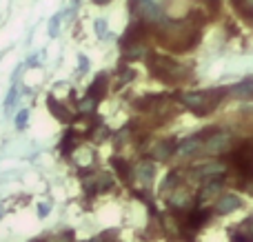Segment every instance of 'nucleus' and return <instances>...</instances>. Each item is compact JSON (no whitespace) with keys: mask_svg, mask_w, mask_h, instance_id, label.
I'll use <instances>...</instances> for the list:
<instances>
[{"mask_svg":"<svg viewBox=\"0 0 253 242\" xmlns=\"http://www.w3.org/2000/svg\"><path fill=\"white\" fill-rule=\"evenodd\" d=\"M160 42L173 51H189L198 44L200 38V25L191 20H165L158 29Z\"/></svg>","mask_w":253,"mask_h":242,"instance_id":"f257e3e1","label":"nucleus"},{"mask_svg":"<svg viewBox=\"0 0 253 242\" xmlns=\"http://www.w3.org/2000/svg\"><path fill=\"white\" fill-rule=\"evenodd\" d=\"M227 89H215V91H187V93H178V100L184 107L193 111L198 116H207L218 107V102L222 100Z\"/></svg>","mask_w":253,"mask_h":242,"instance_id":"f03ea898","label":"nucleus"},{"mask_svg":"<svg viewBox=\"0 0 253 242\" xmlns=\"http://www.w3.org/2000/svg\"><path fill=\"white\" fill-rule=\"evenodd\" d=\"M149 71H151L158 80L169 82V84H175L187 78V69H184V67H180L178 62L167 56H158V53L149 56Z\"/></svg>","mask_w":253,"mask_h":242,"instance_id":"7ed1b4c3","label":"nucleus"},{"mask_svg":"<svg viewBox=\"0 0 253 242\" xmlns=\"http://www.w3.org/2000/svg\"><path fill=\"white\" fill-rule=\"evenodd\" d=\"M213 129V127H211ZM207 133L205 142H202V154L207 156H220V154H227L229 149L233 147V136L229 131H211Z\"/></svg>","mask_w":253,"mask_h":242,"instance_id":"20e7f679","label":"nucleus"},{"mask_svg":"<svg viewBox=\"0 0 253 242\" xmlns=\"http://www.w3.org/2000/svg\"><path fill=\"white\" fill-rule=\"evenodd\" d=\"M233 162H236L238 171L245 178L253 176V140L245 142L242 147H238V151L233 154Z\"/></svg>","mask_w":253,"mask_h":242,"instance_id":"39448f33","label":"nucleus"},{"mask_svg":"<svg viewBox=\"0 0 253 242\" xmlns=\"http://www.w3.org/2000/svg\"><path fill=\"white\" fill-rule=\"evenodd\" d=\"M224 171H227V167L220 162H205V164H198V167L191 169V178L193 180H213V178H222Z\"/></svg>","mask_w":253,"mask_h":242,"instance_id":"423d86ee","label":"nucleus"},{"mask_svg":"<svg viewBox=\"0 0 253 242\" xmlns=\"http://www.w3.org/2000/svg\"><path fill=\"white\" fill-rule=\"evenodd\" d=\"M222 187H224V180H222V178H213V180L202 182L200 202H211V200H218L220 194H222Z\"/></svg>","mask_w":253,"mask_h":242,"instance_id":"0eeeda50","label":"nucleus"},{"mask_svg":"<svg viewBox=\"0 0 253 242\" xmlns=\"http://www.w3.org/2000/svg\"><path fill=\"white\" fill-rule=\"evenodd\" d=\"M207 133H209V131H205V133H193V136L184 138V140L180 142L178 151H180L182 156H193V154H198V151L202 149V142H205Z\"/></svg>","mask_w":253,"mask_h":242,"instance_id":"6e6552de","label":"nucleus"},{"mask_svg":"<svg viewBox=\"0 0 253 242\" xmlns=\"http://www.w3.org/2000/svg\"><path fill=\"white\" fill-rule=\"evenodd\" d=\"M71 160L76 162V167H78L80 171H89L93 164V151L87 149V147H76V149L71 151Z\"/></svg>","mask_w":253,"mask_h":242,"instance_id":"1a4fd4ad","label":"nucleus"},{"mask_svg":"<svg viewBox=\"0 0 253 242\" xmlns=\"http://www.w3.org/2000/svg\"><path fill=\"white\" fill-rule=\"evenodd\" d=\"M242 207V200L238 198V196L233 194H227V196H220L218 198V204H215V213H220V216H227V213L236 211V209Z\"/></svg>","mask_w":253,"mask_h":242,"instance_id":"9d476101","label":"nucleus"},{"mask_svg":"<svg viewBox=\"0 0 253 242\" xmlns=\"http://www.w3.org/2000/svg\"><path fill=\"white\" fill-rule=\"evenodd\" d=\"M87 96L91 98V100H96V102H100L102 98L107 96V74H98L96 76V80H93V82L89 84V89H87Z\"/></svg>","mask_w":253,"mask_h":242,"instance_id":"9b49d317","label":"nucleus"},{"mask_svg":"<svg viewBox=\"0 0 253 242\" xmlns=\"http://www.w3.org/2000/svg\"><path fill=\"white\" fill-rule=\"evenodd\" d=\"M47 107H49V111H51L53 116H56L60 122H71V114H69V109H67L62 102H58L53 96H49L47 98Z\"/></svg>","mask_w":253,"mask_h":242,"instance_id":"f8f14e48","label":"nucleus"},{"mask_svg":"<svg viewBox=\"0 0 253 242\" xmlns=\"http://www.w3.org/2000/svg\"><path fill=\"white\" fill-rule=\"evenodd\" d=\"M169 204L173 209H189L191 207V196H189L182 187H178V189L169 196Z\"/></svg>","mask_w":253,"mask_h":242,"instance_id":"ddd939ff","label":"nucleus"},{"mask_svg":"<svg viewBox=\"0 0 253 242\" xmlns=\"http://www.w3.org/2000/svg\"><path fill=\"white\" fill-rule=\"evenodd\" d=\"M133 173H135V180H138V182H142V185H149V180H151L153 173H156V164L140 162V164H135Z\"/></svg>","mask_w":253,"mask_h":242,"instance_id":"4468645a","label":"nucleus"},{"mask_svg":"<svg viewBox=\"0 0 253 242\" xmlns=\"http://www.w3.org/2000/svg\"><path fill=\"white\" fill-rule=\"evenodd\" d=\"M233 96L242 98V100L253 98V78H247V80H242V82H238L236 87H233Z\"/></svg>","mask_w":253,"mask_h":242,"instance_id":"2eb2a0df","label":"nucleus"},{"mask_svg":"<svg viewBox=\"0 0 253 242\" xmlns=\"http://www.w3.org/2000/svg\"><path fill=\"white\" fill-rule=\"evenodd\" d=\"M171 154H173V142H171V140L158 142V145L153 147V151H151V156H153L156 160H167Z\"/></svg>","mask_w":253,"mask_h":242,"instance_id":"dca6fc26","label":"nucleus"},{"mask_svg":"<svg viewBox=\"0 0 253 242\" xmlns=\"http://www.w3.org/2000/svg\"><path fill=\"white\" fill-rule=\"evenodd\" d=\"M233 7H236V11L240 16L253 20V0H233Z\"/></svg>","mask_w":253,"mask_h":242,"instance_id":"f3484780","label":"nucleus"},{"mask_svg":"<svg viewBox=\"0 0 253 242\" xmlns=\"http://www.w3.org/2000/svg\"><path fill=\"white\" fill-rule=\"evenodd\" d=\"M207 216H209V213L200 211V209H198V211H191L189 213V218H187V225L191 227V229H198V227H202L207 222Z\"/></svg>","mask_w":253,"mask_h":242,"instance_id":"a211bd4d","label":"nucleus"},{"mask_svg":"<svg viewBox=\"0 0 253 242\" xmlns=\"http://www.w3.org/2000/svg\"><path fill=\"white\" fill-rule=\"evenodd\" d=\"M111 164H114V169L118 171V176L123 178V180H129V176H131V167L125 162V160L114 158V160H111Z\"/></svg>","mask_w":253,"mask_h":242,"instance_id":"6ab92c4d","label":"nucleus"},{"mask_svg":"<svg viewBox=\"0 0 253 242\" xmlns=\"http://www.w3.org/2000/svg\"><path fill=\"white\" fill-rule=\"evenodd\" d=\"M96 107H98V102L96 100H91V98H83V100L78 102V114L80 116H87V114H93L96 111Z\"/></svg>","mask_w":253,"mask_h":242,"instance_id":"aec40b11","label":"nucleus"},{"mask_svg":"<svg viewBox=\"0 0 253 242\" xmlns=\"http://www.w3.org/2000/svg\"><path fill=\"white\" fill-rule=\"evenodd\" d=\"M142 56H147V49H144L142 44H131V47L125 49L126 60H135V58H142Z\"/></svg>","mask_w":253,"mask_h":242,"instance_id":"412c9836","label":"nucleus"},{"mask_svg":"<svg viewBox=\"0 0 253 242\" xmlns=\"http://www.w3.org/2000/svg\"><path fill=\"white\" fill-rule=\"evenodd\" d=\"M58 27H60V13L53 16V20L49 22V36H58Z\"/></svg>","mask_w":253,"mask_h":242,"instance_id":"4be33fe9","label":"nucleus"},{"mask_svg":"<svg viewBox=\"0 0 253 242\" xmlns=\"http://www.w3.org/2000/svg\"><path fill=\"white\" fill-rule=\"evenodd\" d=\"M27 118H29V111H27V109H22L20 114H18V118H16V127H18V129H25Z\"/></svg>","mask_w":253,"mask_h":242,"instance_id":"5701e85b","label":"nucleus"},{"mask_svg":"<svg viewBox=\"0 0 253 242\" xmlns=\"http://www.w3.org/2000/svg\"><path fill=\"white\" fill-rule=\"evenodd\" d=\"M175 178H178V173H169V176L165 178V185H162V191L173 189V187H175Z\"/></svg>","mask_w":253,"mask_h":242,"instance_id":"b1692460","label":"nucleus"},{"mask_svg":"<svg viewBox=\"0 0 253 242\" xmlns=\"http://www.w3.org/2000/svg\"><path fill=\"white\" fill-rule=\"evenodd\" d=\"M96 34L100 36V38H105V34H107V20L98 18V20H96Z\"/></svg>","mask_w":253,"mask_h":242,"instance_id":"393cba45","label":"nucleus"},{"mask_svg":"<svg viewBox=\"0 0 253 242\" xmlns=\"http://www.w3.org/2000/svg\"><path fill=\"white\" fill-rule=\"evenodd\" d=\"M13 100H18V89L13 87L11 91H9V98H7V102H4V109H11V105H13Z\"/></svg>","mask_w":253,"mask_h":242,"instance_id":"a878e982","label":"nucleus"},{"mask_svg":"<svg viewBox=\"0 0 253 242\" xmlns=\"http://www.w3.org/2000/svg\"><path fill=\"white\" fill-rule=\"evenodd\" d=\"M71 236H74V234H71V231H69V234H60V236H53V238L49 240V242H74V238H71Z\"/></svg>","mask_w":253,"mask_h":242,"instance_id":"bb28decb","label":"nucleus"},{"mask_svg":"<svg viewBox=\"0 0 253 242\" xmlns=\"http://www.w3.org/2000/svg\"><path fill=\"white\" fill-rule=\"evenodd\" d=\"M78 60H80V71H87V69H89V60H87V56H83V53H80Z\"/></svg>","mask_w":253,"mask_h":242,"instance_id":"cd10ccee","label":"nucleus"},{"mask_svg":"<svg viewBox=\"0 0 253 242\" xmlns=\"http://www.w3.org/2000/svg\"><path fill=\"white\" fill-rule=\"evenodd\" d=\"M38 213H40V218L47 216V213H49V204H40V207H38Z\"/></svg>","mask_w":253,"mask_h":242,"instance_id":"c85d7f7f","label":"nucleus"},{"mask_svg":"<svg viewBox=\"0 0 253 242\" xmlns=\"http://www.w3.org/2000/svg\"><path fill=\"white\" fill-rule=\"evenodd\" d=\"M93 2H96V4H107L109 0H93Z\"/></svg>","mask_w":253,"mask_h":242,"instance_id":"c756f323","label":"nucleus"},{"mask_svg":"<svg viewBox=\"0 0 253 242\" xmlns=\"http://www.w3.org/2000/svg\"><path fill=\"white\" fill-rule=\"evenodd\" d=\"M87 242H100V240H87Z\"/></svg>","mask_w":253,"mask_h":242,"instance_id":"7c9ffc66","label":"nucleus"}]
</instances>
